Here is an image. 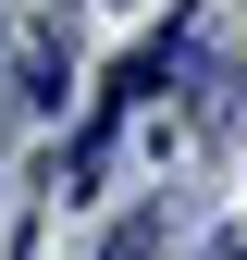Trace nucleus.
Masks as SVG:
<instances>
[{"mask_svg": "<svg viewBox=\"0 0 247 260\" xmlns=\"http://www.w3.org/2000/svg\"><path fill=\"white\" fill-rule=\"evenodd\" d=\"M25 100L62 112V25H25Z\"/></svg>", "mask_w": 247, "mask_h": 260, "instance_id": "f257e3e1", "label": "nucleus"}]
</instances>
